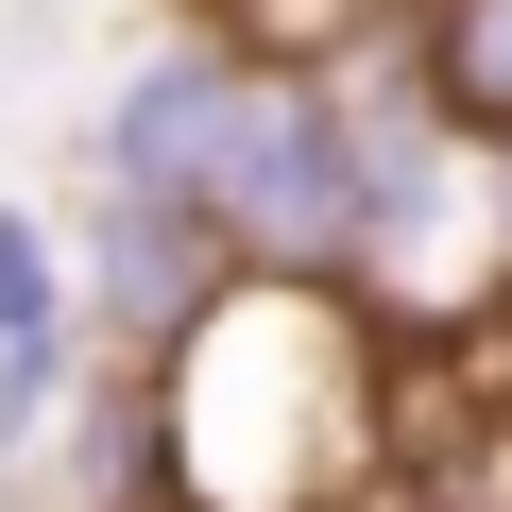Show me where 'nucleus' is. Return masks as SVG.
Masks as SVG:
<instances>
[{
  "instance_id": "nucleus-1",
  "label": "nucleus",
  "mask_w": 512,
  "mask_h": 512,
  "mask_svg": "<svg viewBox=\"0 0 512 512\" xmlns=\"http://www.w3.org/2000/svg\"><path fill=\"white\" fill-rule=\"evenodd\" d=\"M222 239L239 274H308V291H359V69H256V137H239V188H222Z\"/></svg>"
},
{
  "instance_id": "nucleus-5",
  "label": "nucleus",
  "mask_w": 512,
  "mask_h": 512,
  "mask_svg": "<svg viewBox=\"0 0 512 512\" xmlns=\"http://www.w3.org/2000/svg\"><path fill=\"white\" fill-rule=\"evenodd\" d=\"M35 325H86V291H69V222L0 205V342H35Z\"/></svg>"
},
{
  "instance_id": "nucleus-2",
  "label": "nucleus",
  "mask_w": 512,
  "mask_h": 512,
  "mask_svg": "<svg viewBox=\"0 0 512 512\" xmlns=\"http://www.w3.org/2000/svg\"><path fill=\"white\" fill-rule=\"evenodd\" d=\"M239 137H256V52H222V35H154V52L103 86V137H86V171L222 222V188H239Z\"/></svg>"
},
{
  "instance_id": "nucleus-4",
  "label": "nucleus",
  "mask_w": 512,
  "mask_h": 512,
  "mask_svg": "<svg viewBox=\"0 0 512 512\" xmlns=\"http://www.w3.org/2000/svg\"><path fill=\"white\" fill-rule=\"evenodd\" d=\"M410 69L478 154H512V0H410Z\"/></svg>"
},
{
  "instance_id": "nucleus-3",
  "label": "nucleus",
  "mask_w": 512,
  "mask_h": 512,
  "mask_svg": "<svg viewBox=\"0 0 512 512\" xmlns=\"http://www.w3.org/2000/svg\"><path fill=\"white\" fill-rule=\"evenodd\" d=\"M69 291H86V342H103V359H171V342L239 291V239H222L205 205L86 188V222H69Z\"/></svg>"
}]
</instances>
